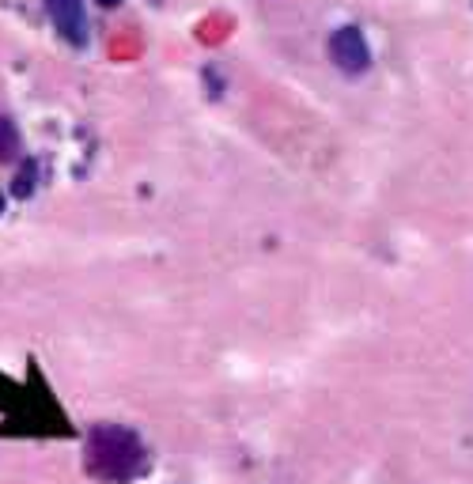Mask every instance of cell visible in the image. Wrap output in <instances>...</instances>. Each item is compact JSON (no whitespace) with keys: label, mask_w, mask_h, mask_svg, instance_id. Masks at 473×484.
Instances as JSON below:
<instances>
[{"label":"cell","mask_w":473,"mask_h":484,"mask_svg":"<svg viewBox=\"0 0 473 484\" xmlns=\"http://www.w3.org/2000/svg\"><path fill=\"white\" fill-rule=\"evenodd\" d=\"M30 189H35V167L20 170V178H15V194H30Z\"/></svg>","instance_id":"5"},{"label":"cell","mask_w":473,"mask_h":484,"mask_svg":"<svg viewBox=\"0 0 473 484\" xmlns=\"http://www.w3.org/2000/svg\"><path fill=\"white\" fill-rule=\"evenodd\" d=\"M46 12L64 42H73L76 49L88 46V12H83V0H46Z\"/></svg>","instance_id":"3"},{"label":"cell","mask_w":473,"mask_h":484,"mask_svg":"<svg viewBox=\"0 0 473 484\" xmlns=\"http://www.w3.org/2000/svg\"><path fill=\"white\" fill-rule=\"evenodd\" d=\"M15 151H20V129L12 117H0V163L15 160Z\"/></svg>","instance_id":"4"},{"label":"cell","mask_w":473,"mask_h":484,"mask_svg":"<svg viewBox=\"0 0 473 484\" xmlns=\"http://www.w3.org/2000/svg\"><path fill=\"white\" fill-rule=\"evenodd\" d=\"M99 4H103V8H114V4H122V0H99Z\"/></svg>","instance_id":"6"},{"label":"cell","mask_w":473,"mask_h":484,"mask_svg":"<svg viewBox=\"0 0 473 484\" xmlns=\"http://www.w3.org/2000/svg\"><path fill=\"white\" fill-rule=\"evenodd\" d=\"M330 57H333V65L341 68V73H348V76L367 73V65H371V46H367V39L360 34V27H341V30H333V39H330Z\"/></svg>","instance_id":"2"},{"label":"cell","mask_w":473,"mask_h":484,"mask_svg":"<svg viewBox=\"0 0 473 484\" xmlns=\"http://www.w3.org/2000/svg\"><path fill=\"white\" fill-rule=\"evenodd\" d=\"M148 465V451L144 443L133 436L129 428H117V424H103L91 431L88 439V470L95 477H103L110 484H125L133 480Z\"/></svg>","instance_id":"1"},{"label":"cell","mask_w":473,"mask_h":484,"mask_svg":"<svg viewBox=\"0 0 473 484\" xmlns=\"http://www.w3.org/2000/svg\"><path fill=\"white\" fill-rule=\"evenodd\" d=\"M0 209H4V197H0Z\"/></svg>","instance_id":"7"}]
</instances>
